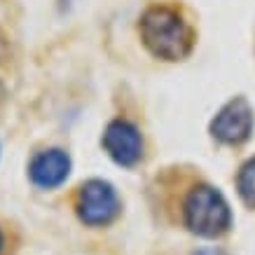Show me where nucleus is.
<instances>
[{
    "label": "nucleus",
    "mask_w": 255,
    "mask_h": 255,
    "mask_svg": "<svg viewBox=\"0 0 255 255\" xmlns=\"http://www.w3.org/2000/svg\"><path fill=\"white\" fill-rule=\"evenodd\" d=\"M138 38L147 54L159 61H185L194 52L197 31L183 9L169 2H152L138 16Z\"/></svg>",
    "instance_id": "nucleus-1"
},
{
    "label": "nucleus",
    "mask_w": 255,
    "mask_h": 255,
    "mask_svg": "<svg viewBox=\"0 0 255 255\" xmlns=\"http://www.w3.org/2000/svg\"><path fill=\"white\" fill-rule=\"evenodd\" d=\"M101 147L117 166L133 169L143 159L145 140L138 124H133L127 117H115L106 124V129L101 133Z\"/></svg>",
    "instance_id": "nucleus-5"
},
{
    "label": "nucleus",
    "mask_w": 255,
    "mask_h": 255,
    "mask_svg": "<svg viewBox=\"0 0 255 255\" xmlns=\"http://www.w3.org/2000/svg\"><path fill=\"white\" fill-rule=\"evenodd\" d=\"M56 5H59V12H68L73 7V0H56Z\"/></svg>",
    "instance_id": "nucleus-9"
},
{
    "label": "nucleus",
    "mask_w": 255,
    "mask_h": 255,
    "mask_svg": "<svg viewBox=\"0 0 255 255\" xmlns=\"http://www.w3.org/2000/svg\"><path fill=\"white\" fill-rule=\"evenodd\" d=\"M192 255H230V253L225 248L211 246V248H197V251H192Z\"/></svg>",
    "instance_id": "nucleus-8"
},
{
    "label": "nucleus",
    "mask_w": 255,
    "mask_h": 255,
    "mask_svg": "<svg viewBox=\"0 0 255 255\" xmlns=\"http://www.w3.org/2000/svg\"><path fill=\"white\" fill-rule=\"evenodd\" d=\"M253 131L255 108L244 94H237L225 101L209 122V136L227 147H241L253 138Z\"/></svg>",
    "instance_id": "nucleus-3"
},
{
    "label": "nucleus",
    "mask_w": 255,
    "mask_h": 255,
    "mask_svg": "<svg viewBox=\"0 0 255 255\" xmlns=\"http://www.w3.org/2000/svg\"><path fill=\"white\" fill-rule=\"evenodd\" d=\"M2 246H5V237H2V232H0V251H2Z\"/></svg>",
    "instance_id": "nucleus-10"
},
{
    "label": "nucleus",
    "mask_w": 255,
    "mask_h": 255,
    "mask_svg": "<svg viewBox=\"0 0 255 255\" xmlns=\"http://www.w3.org/2000/svg\"><path fill=\"white\" fill-rule=\"evenodd\" d=\"M183 223L201 239H218L232 230L234 213L220 187L211 183H197L183 199Z\"/></svg>",
    "instance_id": "nucleus-2"
},
{
    "label": "nucleus",
    "mask_w": 255,
    "mask_h": 255,
    "mask_svg": "<svg viewBox=\"0 0 255 255\" xmlns=\"http://www.w3.org/2000/svg\"><path fill=\"white\" fill-rule=\"evenodd\" d=\"M237 194L248 209H255V155L248 157L237 171Z\"/></svg>",
    "instance_id": "nucleus-7"
},
{
    "label": "nucleus",
    "mask_w": 255,
    "mask_h": 255,
    "mask_svg": "<svg viewBox=\"0 0 255 255\" xmlns=\"http://www.w3.org/2000/svg\"><path fill=\"white\" fill-rule=\"evenodd\" d=\"M75 213L87 227H108L122 213V199L106 178H89L78 187Z\"/></svg>",
    "instance_id": "nucleus-4"
},
{
    "label": "nucleus",
    "mask_w": 255,
    "mask_h": 255,
    "mask_svg": "<svg viewBox=\"0 0 255 255\" xmlns=\"http://www.w3.org/2000/svg\"><path fill=\"white\" fill-rule=\"evenodd\" d=\"M73 171V159L63 147L38 150L28 162V178L40 190H56L68 180Z\"/></svg>",
    "instance_id": "nucleus-6"
}]
</instances>
